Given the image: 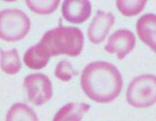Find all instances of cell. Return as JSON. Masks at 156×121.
Segmentation results:
<instances>
[{
	"instance_id": "9c48e42d",
	"label": "cell",
	"mask_w": 156,
	"mask_h": 121,
	"mask_svg": "<svg viewBox=\"0 0 156 121\" xmlns=\"http://www.w3.org/2000/svg\"><path fill=\"white\" fill-rule=\"evenodd\" d=\"M136 32L139 38L156 53V15H143L137 21Z\"/></svg>"
},
{
	"instance_id": "ba28073f",
	"label": "cell",
	"mask_w": 156,
	"mask_h": 121,
	"mask_svg": "<svg viewBox=\"0 0 156 121\" xmlns=\"http://www.w3.org/2000/svg\"><path fill=\"white\" fill-rule=\"evenodd\" d=\"M62 16L71 24L87 21L91 14V4L88 0H66L61 6Z\"/></svg>"
},
{
	"instance_id": "8992f818",
	"label": "cell",
	"mask_w": 156,
	"mask_h": 121,
	"mask_svg": "<svg viewBox=\"0 0 156 121\" xmlns=\"http://www.w3.org/2000/svg\"><path fill=\"white\" fill-rule=\"evenodd\" d=\"M136 44L135 35L127 29H119L113 32L108 38L105 50L110 54H116L120 60H122L130 54Z\"/></svg>"
},
{
	"instance_id": "30bf717a",
	"label": "cell",
	"mask_w": 156,
	"mask_h": 121,
	"mask_svg": "<svg viewBox=\"0 0 156 121\" xmlns=\"http://www.w3.org/2000/svg\"><path fill=\"white\" fill-rule=\"evenodd\" d=\"M50 56L48 53V51L39 44H36L32 47H30L26 53L24 54V63L25 65L34 70H39L44 68L48 61H49Z\"/></svg>"
},
{
	"instance_id": "6da1fadb",
	"label": "cell",
	"mask_w": 156,
	"mask_h": 121,
	"mask_svg": "<svg viewBox=\"0 0 156 121\" xmlns=\"http://www.w3.org/2000/svg\"><path fill=\"white\" fill-rule=\"evenodd\" d=\"M80 86L90 99L100 104H107L119 97L123 80L120 70L112 63L94 61L82 70Z\"/></svg>"
},
{
	"instance_id": "3957f363",
	"label": "cell",
	"mask_w": 156,
	"mask_h": 121,
	"mask_svg": "<svg viewBox=\"0 0 156 121\" xmlns=\"http://www.w3.org/2000/svg\"><path fill=\"white\" fill-rule=\"evenodd\" d=\"M31 21L27 13L18 8H6L0 11V39L17 42L27 36Z\"/></svg>"
},
{
	"instance_id": "9a60e30c",
	"label": "cell",
	"mask_w": 156,
	"mask_h": 121,
	"mask_svg": "<svg viewBox=\"0 0 156 121\" xmlns=\"http://www.w3.org/2000/svg\"><path fill=\"white\" fill-rule=\"evenodd\" d=\"M146 1L143 0H118L116 1V6L119 12L124 16H134L141 13L144 9Z\"/></svg>"
},
{
	"instance_id": "52a82bcc",
	"label": "cell",
	"mask_w": 156,
	"mask_h": 121,
	"mask_svg": "<svg viewBox=\"0 0 156 121\" xmlns=\"http://www.w3.org/2000/svg\"><path fill=\"white\" fill-rule=\"evenodd\" d=\"M115 23V16L111 12L98 10L88 28L89 40L95 45L103 42Z\"/></svg>"
},
{
	"instance_id": "2e32d148",
	"label": "cell",
	"mask_w": 156,
	"mask_h": 121,
	"mask_svg": "<svg viewBox=\"0 0 156 121\" xmlns=\"http://www.w3.org/2000/svg\"><path fill=\"white\" fill-rule=\"evenodd\" d=\"M54 74L58 79L63 82H69L74 76L77 75V71L73 68L69 60H61L57 64Z\"/></svg>"
},
{
	"instance_id": "277c9868",
	"label": "cell",
	"mask_w": 156,
	"mask_h": 121,
	"mask_svg": "<svg viewBox=\"0 0 156 121\" xmlns=\"http://www.w3.org/2000/svg\"><path fill=\"white\" fill-rule=\"evenodd\" d=\"M128 104L135 109H146L156 103V76L144 74L134 78L126 91Z\"/></svg>"
},
{
	"instance_id": "5b68a950",
	"label": "cell",
	"mask_w": 156,
	"mask_h": 121,
	"mask_svg": "<svg viewBox=\"0 0 156 121\" xmlns=\"http://www.w3.org/2000/svg\"><path fill=\"white\" fill-rule=\"evenodd\" d=\"M23 86L27 91V100L35 106H42L53 97L52 82L44 74L34 73L27 75L24 78Z\"/></svg>"
},
{
	"instance_id": "7c38bea8",
	"label": "cell",
	"mask_w": 156,
	"mask_h": 121,
	"mask_svg": "<svg viewBox=\"0 0 156 121\" xmlns=\"http://www.w3.org/2000/svg\"><path fill=\"white\" fill-rule=\"evenodd\" d=\"M22 67L19 54L16 48L9 50H0V69L6 75L17 74Z\"/></svg>"
},
{
	"instance_id": "4fadbf2b",
	"label": "cell",
	"mask_w": 156,
	"mask_h": 121,
	"mask_svg": "<svg viewBox=\"0 0 156 121\" xmlns=\"http://www.w3.org/2000/svg\"><path fill=\"white\" fill-rule=\"evenodd\" d=\"M5 121H39L37 113L25 103H16L10 107Z\"/></svg>"
},
{
	"instance_id": "8fae6325",
	"label": "cell",
	"mask_w": 156,
	"mask_h": 121,
	"mask_svg": "<svg viewBox=\"0 0 156 121\" xmlns=\"http://www.w3.org/2000/svg\"><path fill=\"white\" fill-rule=\"evenodd\" d=\"M90 109L89 104L71 102L61 107L55 114L52 121H81Z\"/></svg>"
},
{
	"instance_id": "7a4b0ae2",
	"label": "cell",
	"mask_w": 156,
	"mask_h": 121,
	"mask_svg": "<svg viewBox=\"0 0 156 121\" xmlns=\"http://www.w3.org/2000/svg\"><path fill=\"white\" fill-rule=\"evenodd\" d=\"M50 57H78L84 46V35L79 27L59 26L47 31L38 42Z\"/></svg>"
},
{
	"instance_id": "5bb4252c",
	"label": "cell",
	"mask_w": 156,
	"mask_h": 121,
	"mask_svg": "<svg viewBox=\"0 0 156 121\" xmlns=\"http://www.w3.org/2000/svg\"><path fill=\"white\" fill-rule=\"evenodd\" d=\"M60 4L59 0H27V6L37 15H48L54 13Z\"/></svg>"
}]
</instances>
